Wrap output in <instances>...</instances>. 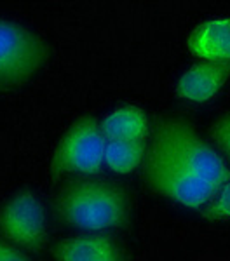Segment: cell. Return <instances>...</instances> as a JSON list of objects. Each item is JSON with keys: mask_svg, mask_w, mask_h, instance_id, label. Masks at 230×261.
Returning a JSON list of instances; mask_svg holds the SVG:
<instances>
[{"mask_svg": "<svg viewBox=\"0 0 230 261\" xmlns=\"http://www.w3.org/2000/svg\"><path fill=\"white\" fill-rule=\"evenodd\" d=\"M101 130L107 141L145 143L148 136V119L141 108L122 107L105 117Z\"/></svg>", "mask_w": 230, "mask_h": 261, "instance_id": "obj_10", "label": "cell"}, {"mask_svg": "<svg viewBox=\"0 0 230 261\" xmlns=\"http://www.w3.org/2000/svg\"><path fill=\"white\" fill-rule=\"evenodd\" d=\"M58 261H120L115 242L103 235L66 239L53 249Z\"/></svg>", "mask_w": 230, "mask_h": 261, "instance_id": "obj_9", "label": "cell"}, {"mask_svg": "<svg viewBox=\"0 0 230 261\" xmlns=\"http://www.w3.org/2000/svg\"><path fill=\"white\" fill-rule=\"evenodd\" d=\"M211 138L218 145V148L230 159V113L220 117L211 125Z\"/></svg>", "mask_w": 230, "mask_h": 261, "instance_id": "obj_13", "label": "cell"}, {"mask_svg": "<svg viewBox=\"0 0 230 261\" xmlns=\"http://www.w3.org/2000/svg\"><path fill=\"white\" fill-rule=\"evenodd\" d=\"M183 166L188 172L220 188L230 179V169L223 159L182 120H161L154 129L152 141Z\"/></svg>", "mask_w": 230, "mask_h": 261, "instance_id": "obj_2", "label": "cell"}, {"mask_svg": "<svg viewBox=\"0 0 230 261\" xmlns=\"http://www.w3.org/2000/svg\"><path fill=\"white\" fill-rule=\"evenodd\" d=\"M42 37L14 21L0 19V82L19 86L28 82L49 58Z\"/></svg>", "mask_w": 230, "mask_h": 261, "instance_id": "obj_4", "label": "cell"}, {"mask_svg": "<svg viewBox=\"0 0 230 261\" xmlns=\"http://www.w3.org/2000/svg\"><path fill=\"white\" fill-rule=\"evenodd\" d=\"M208 216L230 220V179L216 190L215 197L209 202Z\"/></svg>", "mask_w": 230, "mask_h": 261, "instance_id": "obj_12", "label": "cell"}, {"mask_svg": "<svg viewBox=\"0 0 230 261\" xmlns=\"http://www.w3.org/2000/svg\"><path fill=\"white\" fill-rule=\"evenodd\" d=\"M188 50L208 61H230V19L216 18L199 24L188 37Z\"/></svg>", "mask_w": 230, "mask_h": 261, "instance_id": "obj_8", "label": "cell"}, {"mask_svg": "<svg viewBox=\"0 0 230 261\" xmlns=\"http://www.w3.org/2000/svg\"><path fill=\"white\" fill-rule=\"evenodd\" d=\"M0 261H30V259L18 249V246L0 239Z\"/></svg>", "mask_w": 230, "mask_h": 261, "instance_id": "obj_14", "label": "cell"}, {"mask_svg": "<svg viewBox=\"0 0 230 261\" xmlns=\"http://www.w3.org/2000/svg\"><path fill=\"white\" fill-rule=\"evenodd\" d=\"M0 233L14 246L42 249L45 244V218L39 199L28 192L12 197L0 211Z\"/></svg>", "mask_w": 230, "mask_h": 261, "instance_id": "obj_6", "label": "cell"}, {"mask_svg": "<svg viewBox=\"0 0 230 261\" xmlns=\"http://www.w3.org/2000/svg\"><path fill=\"white\" fill-rule=\"evenodd\" d=\"M230 79V61H208L194 65L180 77L176 94L180 98L202 103L218 94Z\"/></svg>", "mask_w": 230, "mask_h": 261, "instance_id": "obj_7", "label": "cell"}, {"mask_svg": "<svg viewBox=\"0 0 230 261\" xmlns=\"http://www.w3.org/2000/svg\"><path fill=\"white\" fill-rule=\"evenodd\" d=\"M105 145L101 124L93 117H84L61 138L53 155V171L96 174L105 164Z\"/></svg>", "mask_w": 230, "mask_h": 261, "instance_id": "obj_5", "label": "cell"}, {"mask_svg": "<svg viewBox=\"0 0 230 261\" xmlns=\"http://www.w3.org/2000/svg\"><path fill=\"white\" fill-rule=\"evenodd\" d=\"M58 214L68 225L87 231L120 226L125 220V197L119 188L99 181H81L61 192Z\"/></svg>", "mask_w": 230, "mask_h": 261, "instance_id": "obj_1", "label": "cell"}, {"mask_svg": "<svg viewBox=\"0 0 230 261\" xmlns=\"http://www.w3.org/2000/svg\"><path fill=\"white\" fill-rule=\"evenodd\" d=\"M145 176L156 192L192 209H199L209 204L218 190L208 181L188 172L154 143H150L145 159Z\"/></svg>", "mask_w": 230, "mask_h": 261, "instance_id": "obj_3", "label": "cell"}, {"mask_svg": "<svg viewBox=\"0 0 230 261\" xmlns=\"http://www.w3.org/2000/svg\"><path fill=\"white\" fill-rule=\"evenodd\" d=\"M145 159V143L107 141L105 164L117 174L133 172Z\"/></svg>", "mask_w": 230, "mask_h": 261, "instance_id": "obj_11", "label": "cell"}]
</instances>
